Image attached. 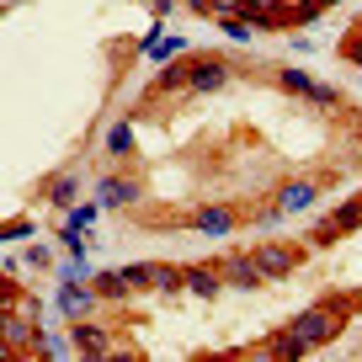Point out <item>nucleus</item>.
Segmentation results:
<instances>
[{
  "label": "nucleus",
  "instance_id": "nucleus-1",
  "mask_svg": "<svg viewBox=\"0 0 362 362\" xmlns=\"http://www.w3.org/2000/svg\"><path fill=\"white\" fill-rule=\"evenodd\" d=\"M250 261H256V272H261V277H283V272L298 261V250H293V245H261Z\"/></svg>",
  "mask_w": 362,
  "mask_h": 362
},
{
  "label": "nucleus",
  "instance_id": "nucleus-2",
  "mask_svg": "<svg viewBox=\"0 0 362 362\" xmlns=\"http://www.w3.org/2000/svg\"><path fill=\"white\" fill-rule=\"evenodd\" d=\"M192 86L197 90H218L224 86V64H218V59H197L192 64Z\"/></svg>",
  "mask_w": 362,
  "mask_h": 362
},
{
  "label": "nucleus",
  "instance_id": "nucleus-3",
  "mask_svg": "<svg viewBox=\"0 0 362 362\" xmlns=\"http://www.w3.org/2000/svg\"><path fill=\"white\" fill-rule=\"evenodd\" d=\"M75 346L86 351V357H107V351H112V346H107V336H102L96 325H75Z\"/></svg>",
  "mask_w": 362,
  "mask_h": 362
},
{
  "label": "nucleus",
  "instance_id": "nucleus-4",
  "mask_svg": "<svg viewBox=\"0 0 362 362\" xmlns=\"http://www.w3.org/2000/svg\"><path fill=\"white\" fill-rule=\"evenodd\" d=\"M309 203H315V187H309V181H293V187L283 192V208H288V214H304Z\"/></svg>",
  "mask_w": 362,
  "mask_h": 362
},
{
  "label": "nucleus",
  "instance_id": "nucleus-5",
  "mask_svg": "<svg viewBox=\"0 0 362 362\" xmlns=\"http://www.w3.org/2000/svg\"><path fill=\"white\" fill-rule=\"evenodd\" d=\"M197 224H203L208 235H229V229H235V214H229V208H208Z\"/></svg>",
  "mask_w": 362,
  "mask_h": 362
},
{
  "label": "nucleus",
  "instance_id": "nucleus-6",
  "mask_svg": "<svg viewBox=\"0 0 362 362\" xmlns=\"http://www.w3.org/2000/svg\"><path fill=\"white\" fill-rule=\"evenodd\" d=\"M187 283H192V293L214 298V288H218V272H208V267H192V272H187Z\"/></svg>",
  "mask_w": 362,
  "mask_h": 362
},
{
  "label": "nucleus",
  "instance_id": "nucleus-7",
  "mask_svg": "<svg viewBox=\"0 0 362 362\" xmlns=\"http://www.w3.org/2000/svg\"><path fill=\"white\" fill-rule=\"evenodd\" d=\"M240 11L256 16V22H277V6H272V0H240Z\"/></svg>",
  "mask_w": 362,
  "mask_h": 362
},
{
  "label": "nucleus",
  "instance_id": "nucleus-8",
  "mask_svg": "<svg viewBox=\"0 0 362 362\" xmlns=\"http://www.w3.org/2000/svg\"><path fill=\"white\" fill-rule=\"evenodd\" d=\"M224 33L235 37V43H250V37H256V33H250V22H240V16H235V22H224Z\"/></svg>",
  "mask_w": 362,
  "mask_h": 362
},
{
  "label": "nucleus",
  "instance_id": "nucleus-9",
  "mask_svg": "<svg viewBox=\"0 0 362 362\" xmlns=\"http://www.w3.org/2000/svg\"><path fill=\"white\" fill-rule=\"evenodd\" d=\"M64 309H69V315H80V309H90V293H75V288H69V293H64Z\"/></svg>",
  "mask_w": 362,
  "mask_h": 362
},
{
  "label": "nucleus",
  "instance_id": "nucleus-10",
  "mask_svg": "<svg viewBox=\"0 0 362 362\" xmlns=\"http://www.w3.org/2000/svg\"><path fill=\"white\" fill-rule=\"evenodd\" d=\"M90 218H96V203H86V208H75V214H69V229H80V224H90Z\"/></svg>",
  "mask_w": 362,
  "mask_h": 362
},
{
  "label": "nucleus",
  "instance_id": "nucleus-11",
  "mask_svg": "<svg viewBox=\"0 0 362 362\" xmlns=\"http://www.w3.org/2000/svg\"><path fill=\"white\" fill-rule=\"evenodd\" d=\"M283 86H288V90H309V75H298V69H288V75H283Z\"/></svg>",
  "mask_w": 362,
  "mask_h": 362
},
{
  "label": "nucleus",
  "instance_id": "nucleus-12",
  "mask_svg": "<svg viewBox=\"0 0 362 362\" xmlns=\"http://www.w3.org/2000/svg\"><path fill=\"white\" fill-rule=\"evenodd\" d=\"M346 59H357V64H362V37H357V43H346Z\"/></svg>",
  "mask_w": 362,
  "mask_h": 362
},
{
  "label": "nucleus",
  "instance_id": "nucleus-13",
  "mask_svg": "<svg viewBox=\"0 0 362 362\" xmlns=\"http://www.w3.org/2000/svg\"><path fill=\"white\" fill-rule=\"evenodd\" d=\"M192 6H203V0H192Z\"/></svg>",
  "mask_w": 362,
  "mask_h": 362
}]
</instances>
